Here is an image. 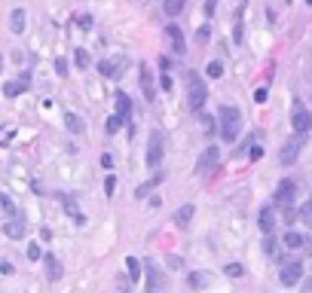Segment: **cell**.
Instances as JSON below:
<instances>
[{
    "label": "cell",
    "mask_w": 312,
    "mask_h": 293,
    "mask_svg": "<svg viewBox=\"0 0 312 293\" xmlns=\"http://www.w3.org/2000/svg\"><path fill=\"white\" fill-rule=\"evenodd\" d=\"M218 119H221V138L230 144V141H236V135H239V110L233 107V104H224L221 110H218Z\"/></svg>",
    "instance_id": "1"
},
{
    "label": "cell",
    "mask_w": 312,
    "mask_h": 293,
    "mask_svg": "<svg viewBox=\"0 0 312 293\" xmlns=\"http://www.w3.org/2000/svg\"><path fill=\"white\" fill-rule=\"evenodd\" d=\"M187 92H190V110H202L208 89H205V83L199 79V73H187Z\"/></svg>",
    "instance_id": "2"
},
{
    "label": "cell",
    "mask_w": 312,
    "mask_h": 293,
    "mask_svg": "<svg viewBox=\"0 0 312 293\" xmlns=\"http://www.w3.org/2000/svg\"><path fill=\"white\" fill-rule=\"evenodd\" d=\"M144 162H147V168H159V162H162V131H159V128H153V131H150Z\"/></svg>",
    "instance_id": "3"
},
{
    "label": "cell",
    "mask_w": 312,
    "mask_h": 293,
    "mask_svg": "<svg viewBox=\"0 0 312 293\" xmlns=\"http://www.w3.org/2000/svg\"><path fill=\"white\" fill-rule=\"evenodd\" d=\"M294 196H297V183H294L291 177H285V180L279 183V190H276V199H273V202H276L279 208H285V211H288V208H294Z\"/></svg>",
    "instance_id": "4"
},
{
    "label": "cell",
    "mask_w": 312,
    "mask_h": 293,
    "mask_svg": "<svg viewBox=\"0 0 312 293\" xmlns=\"http://www.w3.org/2000/svg\"><path fill=\"white\" fill-rule=\"evenodd\" d=\"M300 278H303V263L285 260V263H282V272H279V281H282L285 287H294V284H300Z\"/></svg>",
    "instance_id": "5"
},
{
    "label": "cell",
    "mask_w": 312,
    "mask_h": 293,
    "mask_svg": "<svg viewBox=\"0 0 312 293\" xmlns=\"http://www.w3.org/2000/svg\"><path fill=\"white\" fill-rule=\"evenodd\" d=\"M144 275H147V290H150V293H162V284H165V275H162L159 263L147 260V263H144Z\"/></svg>",
    "instance_id": "6"
},
{
    "label": "cell",
    "mask_w": 312,
    "mask_h": 293,
    "mask_svg": "<svg viewBox=\"0 0 312 293\" xmlns=\"http://www.w3.org/2000/svg\"><path fill=\"white\" fill-rule=\"evenodd\" d=\"M218 165H221V150H218V147H208V150L199 156V162H196V174L205 177V174H211Z\"/></svg>",
    "instance_id": "7"
},
{
    "label": "cell",
    "mask_w": 312,
    "mask_h": 293,
    "mask_svg": "<svg viewBox=\"0 0 312 293\" xmlns=\"http://www.w3.org/2000/svg\"><path fill=\"white\" fill-rule=\"evenodd\" d=\"M294 131L297 135H309L312 131V113L300 101H294Z\"/></svg>",
    "instance_id": "8"
},
{
    "label": "cell",
    "mask_w": 312,
    "mask_h": 293,
    "mask_svg": "<svg viewBox=\"0 0 312 293\" xmlns=\"http://www.w3.org/2000/svg\"><path fill=\"white\" fill-rule=\"evenodd\" d=\"M300 147H303V138H294V141H288V144L282 147V156H279V162H282V165H291V162H297V156H300Z\"/></svg>",
    "instance_id": "9"
},
{
    "label": "cell",
    "mask_w": 312,
    "mask_h": 293,
    "mask_svg": "<svg viewBox=\"0 0 312 293\" xmlns=\"http://www.w3.org/2000/svg\"><path fill=\"white\" fill-rule=\"evenodd\" d=\"M282 245L288 248V251H300V248H309V238L303 235V232H285V238H282Z\"/></svg>",
    "instance_id": "10"
},
{
    "label": "cell",
    "mask_w": 312,
    "mask_h": 293,
    "mask_svg": "<svg viewBox=\"0 0 312 293\" xmlns=\"http://www.w3.org/2000/svg\"><path fill=\"white\" fill-rule=\"evenodd\" d=\"M141 92H144L147 101L156 98V86H153V76H150V67L147 64H141Z\"/></svg>",
    "instance_id": "11"
},
{
    "label": "cell",
    "mask_w": 312,
    "mask_h": 293,
    "mask_svg": "<svg viewBox=\"0 0 312 293\" xmlns=\"http://www.w3.org/2000/svg\"><path fill=\"white\" fill-rule=\"evenodd\" d=\"M25 220H15V217H9L6 223H3V235L6 238H25Z\"/></svg>",
    "instance_id": "12"
},
{
    "label": "cell",
    "mask_w": 312,
    "mask_h": 293,
    "mask_svg": "<svg viewBox=\"0 0 312 293\" xmlns=\"http://www.w3.org/2000/svg\"><path fill=\"white\" fill-rule=\"evenodd\" d=\"M193 217H196V205H184V208H178V211H175V226L187 229Z\"/></svg>",
    "instance_id": "13"
},
{
    "label": "cell",
    "mask_w": 312,
    "mask_h": 293,
    "mask_svg": "<svg viewBox=\"0 0 312 293\" xmlns=\"http://www.w3.org/2000/svg\"><path fill=\"white\" fill-rule=\"evenodd\" d=\"M165 34H169V40H172V46H175V55H184V34H181V28L178 24H169L165 28Z\"/></svg>",
    "instance_id": "14"
},
{
    "label": "cell",
    "mask_w": 312,
    "mask_h": 293,
    "mask_svg": "<svg viewBox=\"0 0 312 293\" xmlns=\"http://www.w3.org/2000/svg\"><path fill=\"white\" fill-rule=\"evenodd\" d=\"M28 89H31V79H28V73H25V76H18V83H6V86H3V92H6L9 98L21 95V92H28Z\"/></svg>",
    "instance_id": "15"
},
{
    "label": "cell",
    "mask_w": 312,
    "mask_h": 293,
    "mask_svg": "<svg viewBox=\"0 0 312 293\" xmlns=\"http://www.w3.org/2000/svg\"><path fill=\"white\" fill-rule=\"evenodd\" d=\"M43 266H46V278H49V281H58V278H61V263H58L52 254L43 257Z\"/></svg>",
    "instance_id": "16"
},
{
    "label": "cell",
    "mask_w": 312,
    "mask_h": 293,
    "mask_svg": "<svg viewBox=\"0 0 312 293\" xmlns=\"http://www.w3.org/2000/svg\"><path fill=\"white\" fill-rule=\"evenodd\" d=\"M9 31H12V34H21V31H25V9H21V6L9 12Z\"/></svg>",
    "instance_id": "17"
},
{
    "label": "cell",
    "mask_w": 312,
    "mask_h": 293,
    "mask_svg": "<svg viewBox=\"0 0 312 293\" xmlns=\"http://www.w3.org/2000/svg\"><path fill=\"white\" fill-rule=\"evenodd\" d=\"M116 116H123V119L132 116V101H129L126 92H116Z\"/></svg>",
    "instance_id": "18"
},
{
    "label": "cell",
    "mask_w": 312,
    "mask_h": 293,
    "mask_svg": "<svg viewBox=\"0 0 312 293\" xmlns=\"http://www.w3.org/2000/svg\"><path fill=\"white\" fill-rule=\"evenodd\" d=\"M260 229H263L267 235H273V229H276V214H273V208H263V211H260Z\"/></svg>",
    "instance_id": "19"
},
{
    "label": "cell",
    "mask_w": 312,
    "mask_h": 293,
    "mask_svg": "<svg viewBox=\"0 0 312 293\" xmlns=\"http://www.w3.org/2000/svg\"><path fill=\"white\" fill-rule=\"evenodd\" d=\"M123 64H126L123 58H107V61H101V64H98V70H101L104 76H113V73H116Z\"/></svg>",
    "instance_id": "20"
},
{
    "label": "cell",
    "mask_w": 312,
    "mask_h": 293,
    "mask_svg": "<svg viewBox=\"0 0 312 293\" xmlns=\"http://www.w3.org/2000/svg\"><path fill=\"white\" fill-rule=\"evenodd\" d=\"M159 183H162V174H153V177H150L147 183H141V187L135 190V196H138V199H144V196H147V193H153V190H156Z\"/></svg>",
    "instance_id": "21"
},
{
    "label": "cell",
    "mask_w": 312,
    "mask_h": 293,
    "mask_svg": "<svg viewBox=\"0 0 312 293\" xmlns=\"http://www.w3.org/2000/svg\"><path fill=\"white\" fill-rule=\"evenodd\" d=\"M64 122H67V128H70L74 135H83V131H86V125H83V119H80L77 113H64Z\"/></svg>",
    "instance_id": "22"
},
{
    "label": "cell",
    "mask_w": 312,
    "mask_h": 293,
    "mask_svg": "<svg viewBox=\"0 0 312 293\" xmlns=\"http://www.w3.org/2000/svg\"><path fill=\"white\" fill-rule=\"evenodd\" d=\"M126 272H129L132 281H138V278H141V263H138L135 257H126Z\"/></svg>",
    "instance_id": "23"
},
{
    "label": "cell",
    "mask_w": 312,
    "mask_h": 293,
    "mask_svg": "<svg viewBox=\"0 0 312 293\" xmlns=\"http://www.w3.org/2000/svg\"><path fill=\"white\" fill-rule=\"evenodd\" d=\"M263 254H267V257H279V242H276L273 235L263 238Z\"/></svg>",
    "instance_id": "24"
},
{
    "label": "cell",
    "mask_w": 312,
    "mask_h": 293,
    "mask_svg": "<svg viewBox=\"0 0 312 293\" xmlns=\"http://www.w3.org/2000/svg\"><path fill=\"white\" fill-rule=\"evenodd\" d=\"M74 61H77L80 70H86V67H89V52H86V49H77V52H74Z\"/></svg>",
    "instance_id": "25"
},
{
    "label": "cell",
    "mask_w": 312,
    "mask_h": 293,
    "mask_svg": "<svg viewBox=\"0 0 312 293\" xmlns=\"http://www.w3.org/2000/svg\"><path fill=\"white\" fill-rule=\"evenodd\" d=\"M123 122H126L123 116H110V119H107V135H116V131L123 128Z\"/></svg>",
    "instance_id": "26"
},
{
    "label": "cell",
    "mask_w": 312,
    "mask_h": 293,
    "mask_svg": "<svg viewBox=\"0 0 312 293\" xmlns=\"http://www.w3.org/2000/svg\"><path fill=\"white\" fill-rule=\"evenodd\" d=\"M190 284H193V287H205V284H208V272H193V275H190Z\"/></svg>",
    "instance_id": "27"
},
{
    "label": "cell",
    "mask_w": 312,
    "mask_h": 293,
    "mask_svg": "<svg viewBox=\"0 0 312 293\" xmlns=\"http://www.w3.org/2000/svg\"><path fill=\"white\" fill-rule=\"evenodd\" d=\"M184 3H187V0H165V12H169V15H178V12L184 9Z\"/></svg>",
    "instance_id": "28"
},
{
    "label": "cell",
    "mask_w": 312,
    "mask_h": 293,
    "mask_svg": "<svg viewBox=\"0 0 312 293\" xmlns=\"http://www.w3.org/2000/svg\"><path fill=\"white\" fill-rule=\"evenodd\" d=\"M208 76H211V79L224 76V64H221V61H208Z\"/></svg>",
    "instance_id": "29"
},
{
    "label": "cell",
    "mask_w": 312,
    "mask_h": 293,
    "mask_svg": "<svg viewBox=\"0 0 312 293\" xmlns=\"http://www.w3.org/2000/svg\"><path fill=\"white\" fill-rule=\"evenodd\" d=\"M113 193H116V177H113V174H107V177H104V196L110 199Z\"/></svg>",
    "instance_id": "30"
},
{
    "label": "cell",
    "mask_w": 312,
    "mask_h": 293,
    "mask_svg": "<svg viewBox=\"0 0 312 293\" xmlns=\"http://www.w3.org/2000/svg\"><path fill=\"white\" fill-rule=\"evenodd\" d=\"M28 260H43V251H40V245H37V242H31V245H28Z\"/></svg>",
    "instance_id": "31"
},
{
    "label": "cell",
    "mask_w": 312,
    "mask_h": 293,
    "mask_svg": "<svg viewBox=\"0 0 312 293\" xmlns=\"http://www.w3.org/2000/svg\"><path fill=\"white\" fill-rule=\"evenodd\" d=\"M208 37H211V28H208V24H202V28L196 31V40H199V43H208Z\"/></svg>",
    "instance_id": "32"
},
{
    "label": "cell",
    "mask_w": 312,
    "mask_h": 293,
    "mask_svg": "<svg viewBox=\"0 0 312 293\" xmlns=\"http://www.w3.org/2000/svg\"><path fill=\"white\" fill-rule=\"evenodd\" d=\"M0 202H3V211H6V217H15V205H12V199H9V196H3Z\"/></svg>",
    "instance_id": "33"
},
{
    "label": "cell",
    "mask_w": 312,
    "mask_h": 293,
    "mask_svg": "<svg viewBox=\"0 0 312 293\" xmlns=\"http://www.w3.org/2000/svg\"><path fill=\"white\" fill-rule=\"evenodd\" d=\"M224 272H227L230 278H242V266H239V263H230V266H227Z\"/></svg>",
    "instance_id": "34"
},
{
    "label": "cell",
    "mask_w": 312,
    "mask_h": 293,
    "mask_svg": "<svg viewBox=\"0 0 312 293\" xmlns=\"http://www.w3.org/2000/svg\"><path fill=\"white\" fill-rule=\"evenodd\" d=\"M300 217H303V220H306V223H309V226H312V196H309V202L303 205V211H300Z\"/></svg>",
    "instance_id": "35"
},
{
    "label": "cell",
    "mask_w": 312,
    "mask_h": 293,
    "mask_svg": "<svg viewBox=\"0 0 312 293\" xmlns=\"http://www.w3.org/2000/svg\"><path fill=\"white\" fill-rule=\"evenodd\" d=\"M55 70H58V76H67V61L58 58V61H55Z\"/></svg>",
    "instance_id": "36"
},
{
    "label": "cell",
    "mask_w": 312,
    "mask_h": 293,
    "mask_svg": "<svg viewBox=\"0 0 312 293\" xmlns=\"http://www.w3.org/2000/svg\"><path fill=\"white\" fill-rule=\"evenodd\" d=\"M159 86H162L165 92H172V76H169V70H165V73L159 76Z\"/></svg>",
    "instance_id": "37"
},
{
    "label": "cell",
    "mask_w": 312,
    "mask_h": 293,
    "mask_svg": "<svg viewBox=\"0 0 312 293\" xmlns=\"http://www.w3.org/2000/svg\"><path fill=\"white\" fill-rule=\"evenodd\" d=\"M254 101L263 104V101H267V89H257V92H254Z\"/></svg>",
    "instance_id": "38"
},
{
    "label": "cell",
    "mask_w": 312,
    "mask_h": 293,
    "mask_svg": "<svg viewBox=\"0 0 312 293\" xmlns=\"http://www.w3.org/2000/svg\"><path fill=\"white\" fill-rule=\"evenodd\" d=\"M214 6H218V0H205V15H214Z\"/></svg>",
    "instance_id": "39"
},
{
    "label": "cell",
    "mask_w": 312,
    "mask_h": 293,
    "mask_svg": "<svg viewBox=\"0 0 312 293\" xmlns=\"http://www.w3.org/2000/svg\"><path fill=\"white\" fill-rule=\"evenodd\" d=\"M248 156H251V159H260V156H263V150H260V147H251V150H248Z\"/></svg>",
    "instance_id": "40"
},
{
    "label": "cell",
    "mask_w": 312,
    "mask_h": 293,
    "mask_svg": "<svg viewBox=\"0 0 312 293\" xmlns=\"http://www.w3.org/2000/svg\"><path fill=\"white\" fill-rule=\"evenodd\" d=\"M80 28H92V18L89 15H80Z\"/></svg>",
    "instance_id": "41"
},
{
    "label": "cell",
    "mask_w": 312,
    "mask_h": 293,
    "mask_svg": "<svg viewBox=\"0 0 312 293\" xmlns=\"http://www.w3.org/2000/svg\"><path fill=\"white\" fill-rule=\"evenodd\" d=\"M169 266L172 269H181V257H169Z\"/></svg>",
    "instance_id": "42"
},
{
    "label": "cell",
    "mask_w": 312,
    "mask_h": 293,
    "mask_svg": "<svg viewBox=\"0 0 312 293\" xmlns=\"http://www.w3.org/2000/svg\"><path fill=\"white\" fill-rule=\"evenodd\" d=\"M0 272L3 275H12V263H0Z\"/></svg>",
    "instance_id": "43"
},
{
    "label": "cell",
    "mask_w": 312,
    "mask_h": 293,
    "mask_svg": "<svg viewBox=\"0 0 312 293\" xmlns=\"http://www.w3.org/2000/svg\"><path fill=\"white\" fill-rule=\"evenodd\" d=\"M288 3H291V0H288Z\"/></svg>",
    "instance_id": "44"
}]
</instances>
